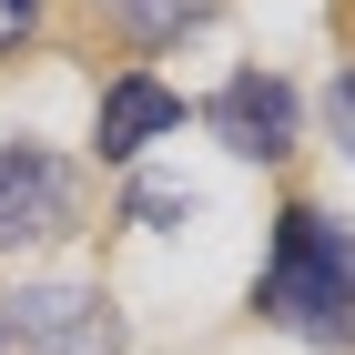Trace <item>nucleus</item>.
Returning a JSON list of instances; mask_svg holds the SVG:
<instances>
[{
  "instance_id": "nucleus-9",
  "label": "nucleus",
  "mask_w": 355,
  "mask_h": 355,
  "mask_svg": "<svg viewBox=\"0 0 355 355\" xmlns=\"http://www.w3.org/2000/svg\"><path fill=\"white\" fill-rule=\"evenodd\" d=\"M31 10H41V0H0V51H10V41L31 31Z\"/></svg>"
},
{
  "instance_id": "nucleus-7",
  "label": "nucleus",
  "mask_w": 355,
  "mask_h": 355,
  "mask_svg": "<svg viewBox=\"0 0 355 355\" xmlns=\"http://www.w3.org/2000/svg\"><path fill=\"white\" fill-rule=\"evenodd\" d=\"M132 223L173 234V223H193V193H183V183H153V173H142V183H132Z\"/></svg>"
},
{
  "instance_id": "nucleus-6",
  "label": "nucleus",
  "mask_w": 355,
  "mask_h": 355,
  "mask_svg": "<svg viewBox=\"0 0 355 355\" xmlns=\"http://www.w3.org/2000/svg\"><path fill=\"white\" fill-rule=\"evenodd\" d=\"M223 0H112V21L132 31V41H183V31H203Z\"/></svg>"
},
{
  "instance_id": "nucleus-2",
  "label": "nucleus",
  "mask_w": 355,
  "mask_h": 355,
  "mask_svg": "<svg viewBox=\"0 0 355 355\" xmlns=\"http://www.w3.org/2000/svg\"><path fill=\"white\" fill-rule=\"evenodd\" d=\"M0 335H21L31 355H122V315L92 284H21V304L0 315Z\"/></svg>"
},
{
  "instance_id": "nucleus-8",
  "label": "nucleus",
  "mask_w": 355,
  "mask_h": 355,
  "mask_svg": "<svg viewBox=\"0 0 355 355\" xmlns=\"http://www.w3.org/2000/svg\"><path fill=\"white\" fill-rule=\"evenodd\" d=\"M325 122H335V142H345V163H355V61L335 71V92H325Z\"/></svg>"
},
{
  "instance_id": "nucleus-4",
  "label": "nucleus",
  "mask_w": 355,
  "mask_h": 355,
  "mask_svg": "<svg viewBox=\"0 0 355 355\" xmlns=\"http://www.w3.org/2000/svg\"><path fill=\"white\" fill-rule=\"evenodd\" d=\"M214 142L223 153H244V163H284L295 153V122H304V102H295V82H274V71H234V82L214 92Z\"/></svg>"
},
{
  "instance_id": "nucleus-5",
  "label": "nucleus",
  "mask_w": 355,
  "mask_h": 355,
  "mask_svg": "<svg viewBox=\"0 0 355 355\" xmlns=\"http://www.w3.org/2000/svg\"><path fill=\"white\" fill-rule=\"evenodd\" d=\"M183 132V102H173L153 71H122V82L102 92V122H92V142H102V163H132L142 142H163Z\"/></svg>"
},
{
  "instance_id": "nucleus-3",
  "label": "nucleus",
  "mask_w": 355,
  "mask_h": 355,
  "mask_svg": "<svg viewBox=\"0 0 355 355\" xmlns=\"http://www.w3.org/2000/svg\"><path fill=\"white\" fill-rule=\"evenodd\" d=\"M71 214H82L71 163L21 142V132H0V244H51V234H71Z\"/></svg>"
},
{
  "instance_id": "nucleus-1",
  "label": "nucleus",
  "mask_w": 355,
  "mask_h": 355,
  "mask_svg": "<svg viewBox=\"0 0 355 355\" xmlns=\"http://www.w3.org/2000/svg\"><path fill=\"white\" fill-rule=\"evenodd\" d=\"M254 304H264V325L304 335V345H345L355 335V223L315 214V203H284Z\"/></svg>"
}]
</instances>
